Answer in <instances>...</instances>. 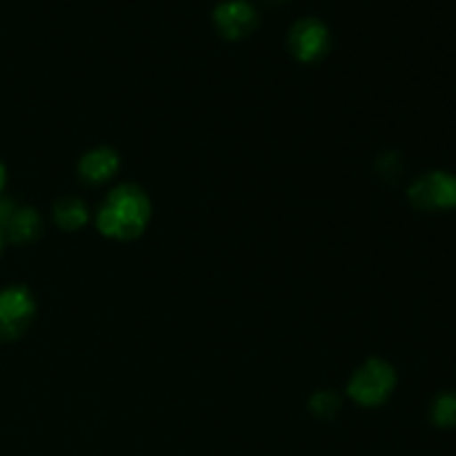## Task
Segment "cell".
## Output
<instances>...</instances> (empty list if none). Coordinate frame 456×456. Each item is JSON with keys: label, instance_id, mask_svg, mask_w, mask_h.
<instances>
[{"label": "cell", "instance_id": "obj_1", "mask_svg": "<svg viewBox=\"0 0 456 456\" xmlns=\"http://www.w3.org/2000/svg\"><path fill=\"white\" fill-rule=\"evenodd\" d=\"M151 221V203L145 190L132 183L114 187L96 212V227L114 240H134Z\"/></svg>", "mask_w": 456, "mask_h": 456}, {"label": "cell", "instance_id": "obj_3", "mask_svg": "<svg viewBox=\"0 0 456 456\" xmlns=\"http://www.w3.org/2000/svg\"><path fill=\"white\" fill-rule=\"evenodd\" d=\"M36 314V301L31 292L20 285L0 289V341H13L22 337Z\"/></svg>", "mask_w": 456, "mask_h": 456}, {"label": "cell", "instance_id": "obj_4", "mask_svg": "<svg viewBox=\"0 0 456 456\" xmlns=\"http://www.w3.org/2000/svg\"><path fill=\"white\" fill-rule=\"evenodd\" d=\"M410 203L423 212H441L456 208V176L450 172H430L412 183Z\"/></svg>", "mask_w": 456, "mask_h": 456}, {"label": "cell", "instance_id": "obj_7", "mask_svg": "<svg viewBox=\"0 0 456 456\" xmlns=\"http://www.w3.org/2000/svg\"><path fill=\"white\" fill-rule=\"evenodd\" d=\"M256 9L248 0H223L214 9V25L225 38H243L256 27Z\"/></svg>", "mask_w": 456, "mask_h": 456}, {"label": "cell", "instance_id": "obj_11", "mask_svg": "<svg viewBox=\"0 0 456 456\" xmlns=\"http://www.w3.org/2000/svg\"><path fill=\"white\" fill-rule=\"evenodd\" d=\"M310 408L316 417L330 419L338 412V408H341V401H338V396L332 395V392H316L310 401Z\"/></svg>", "mask_w": 456, "mask_h": 456}, {"label": "cell", "instance_id": "obj_14", "mask_svg": "<svg viewBox=\"0 0 456 456\" xmlns=\"http://www.w3.org/2000/svg\"><path fill=\"white\" fill-rule=\"evenodd\" d=\"M272 3H281V0H272Z\"/></svg>", "mask_w": 456, "mask_h": 456}, {"label": "cell", "instance_id": "obj_8", "mask_svg": "<svg viewBox=\"0 0 456 456\" xmlns=\"http://www.w3.org/2000/svg\"><path fill=\"white\" fill-rule=\"evenodd\" d=\"M120 167V159L110 147H96L87 151L78 163V174L87 185H102L111 181Z\"/></svg>", "mask_w": 456, "mask_h": 456}, {"label": "cell", "instance_id": "obj_12", "mask_svg": "<svg viewBox=\"0 0 456 456\" xmlns=\"http://www.w3.org/2000/svg\"><path fill=\"white\" fill-rule=\"evenodd\" d=\"M4 167H3V163H0V194H3V187H4Z\"/></svg>", "mask_w": 456, "mask_h": 456}, {"label": "cell", "instance_id": "obj_13", "mask_svg": "<svg viewBox=\"0 0 456 456\" xmlns=\"http://www.w3.org/2000/svg\"><path fill=\"white\" fill-rule=\"evenodd\" d=\"M3 248H4V236L3 232H0V254H3Z\"/></svg>", "mask_w": 456, "mask_h": 456}, {"label": "cell", "instance_id": "obj_9", "mask_svg": "<svg viewBox=\"0 0 456 456\" xmlns=\"http://www.w3.org/2000/svg\"><path fill=\"white\" fill-rule=\"evenodd\" d=\"M89 209L76 196H62L56 205H53V221L61 230L65 232H76L87 223Z\"/></svg>", "mask_w": 456, "mask_h": 456}, {"label": "cell", "instance_id": "obj_10", "mask_svg": "<svg viewBox=\"0 0 456 456\" xmlns=\"http://www.w3.org/2000/svg\"><path fill=\"white\" fill-rule=\"evenodd\" d=\"M432 419L439 428L456 426V392H444L432 405Z\"/></svg>", "mask_w": 456, "mask_h": 456}, {"label": "cell", "instance_id": "obj_2", "mask_svg": "<svg viewBox=\"0 0 456 456\" xmlns=\"http://www.w3.org/2000/svg\"><path fill=\"white\" fill-rule=\"evenodd\" d=\"M396 386V374L390 363L381 359H370L352 374L347 392L363 408H377L390 399Z\"/></svg>", "mask_w": 456, "mask_h": 456}, {"label": "cell", "instance_id": "obj_5", "mask_svg": "<svg viewBox=\"0 0 456 456\" xmlns=\"http://www.w3.org/2000/svg\"><path fill=\"white\" fill-rule=\"evenodd\" d=\"M0 232L12 243H31L43 232V221L34 208H22L12 200L0 199Z\"/></svg>", "mask_w": 456, "mask_h": 456}, {"label": "cell", "instance_id": "obj_6", "mask_svg": "<svg viewBox=\"0 0 456 456\" xmlns=\"http://www.w3.org/2000/svg\"><path fill=\"white\" fill-rule=\"evenodd\" d=\"M289 49L303 62L323 58L330 49V31L319 18H303L289 31Z\"/></svg>", "mask_w": 456, "mask_h": 456}]
</instances>
